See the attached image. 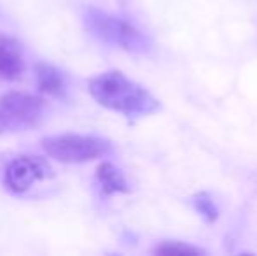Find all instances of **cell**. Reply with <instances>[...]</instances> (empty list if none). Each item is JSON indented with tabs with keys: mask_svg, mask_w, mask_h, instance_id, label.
I'll use <instances>...</instances> for the list:
<instances>
[{
	"mask_svg": "<svg viewBox=\"0 0 257 256\" xmlns=\"http://www.w3.org/2000/svg\"><path fill=\"white\" fill-rule=\"evenodd\" d=\"M89 93L100 106L128 118L149 116L159 109L158 99L117 70L103 72L93 77L89 81Z\"/></svg>",
	"mask_w": 257,
	"mask_h": 256,
	"instance_id": "1",
	"label": "cell"
},
{
	"mask_svg": "<svg viewBox=\"0 0 257 256\" xmlns=\"http://www.w3.org/2000/svg\"><path fill=\"white\" fill-rule=\"evenodd\" d=\"M84 23L86 28L100 41L119 46L126 51L144 53L151 46L149 39L139 28H135L121 18L107 14L100 9H86Z\"/></svg>",
	"mask_w": 257,
	"mask_h": 256,
	"instance_id": "2",
	"label": "cell"
},
{
	"mask_svg": "<svg viewBox=\"0 0 257 256\" xmlns=\"http://www.w3.org/2000/svg\"><path fill=\"white\" fill-rule=\"evenodd\" d=\"M42 149L56 161L84 163V161H91L108 154L112 147L110 142L102 137L67 133V135L46 137L42 140Z\"/></svg>",
	"mask_w": 257,
	"mask_h": 256,
	"instance_id": "3",
	"label": "cell"
},
{
	"mask_svg": "<svg viewBox=\"0 0 257 256\" xmlns=\"http://www.w3.org/2000/svg\"><path fill=\"white\" fill-rule=\"evenodd\" d=\"M44 116V102L28 93L11 92L0 97V135L37 127Z\"/></svg>",
	"mask_w": 257,
	"mask_h": 256,
	"instance_id": "4",
	"label": "cell"
},
{
	"mask_svg": "<svg viewBox=\"0 0 257 256\" xmlns=\"http://www.w3.org/2000/svg\"><path fill=\"white\" fill-rule=\"evenodd\" d=\"M49 176H51V168L44 160L37 156H18L7 165L4 181L11 192L23 193L35 181H42Z\"/></svg>",
	"mask_w": 257,
	"mask_h": 256,
	"instance_id": "5",
	"label": "cell"
},
{
	"mask_svg": "<svg viewBox=\"0 0 257 256\" xmlns=\"http://www.w3.org/2000/svg\"><path fill=\"white\" fill-rule=\"evenodd\" d=\"M23 74V53L14 39L0 35V79L14 81Z\"/></svg>",
	"mask_w": 257,
	"mask_h": 256,
	"instance_id": "6",
	"label": "cell"
},
{
	"mask_svg": "<svg viewBox=\"0 0 257 256\" xmlns=\"http://www.w3.org/2000/svg\"><path fill=\"white\" fill-rule=\"evenodd\" d=\"M35 77L37 86L42 93H48L51 97H63L65 93V77L56 67L48 63H39L35 67Z\"/></svg>",
	"mask_w": 257,
	"mask_h": 256,
	"instance_id": "7",
	"label": "cell"
},
{
	"mask_svg": "<svg viewBox=\"0 0 257 256\" xmlns=\"http://www.w3.org/2000/svg\"><path fill=\"white\" fill-rule=\"evenodd\" d=\"M96 179H98L100 186L107 195L112 193H128L130 192V185L126 181L124 174L119 170L115 165L105 161L98 167L96 170Z\"/></svg>",
	"mask_w": 257,
	"mask_h": 256,
	"instance_id": "8",
	"label": "cell"
},
{
	"mask_svg": "<svg viewBox=\"0 0 257 256\" xmlns=\"http://www.w3.org/2000/svg\"><path fill=\"white\" fill-rule=\"evenodd\" d=\"M156 253L158 254H200L203 253L198 247H193L189 244L182 242H163L159 247H156Z\"/></svg>",
	"mask_w": 257,
	"mask_h": 256,
	"instance_id": "9",
	"label": "cell"
},
{
	"mask_svg": "<svg viewBox=\"0 0 257 256\" xmlns=\"http://www.w3.org/2000/svg\"><path fill=\"white\" fill-rule=\"evenodd\" d=\"M196 205H198V209H200L201 212L206 216L208 219H215V216H217V211H215V207H213V204L210 200H206V198L203 197H200L196 200Z\"/></svg>",
	"mask_w": 257,
	"mask_h": 256,
	"instance_id": "10",
	"label": "cell"
}]
</instances>
